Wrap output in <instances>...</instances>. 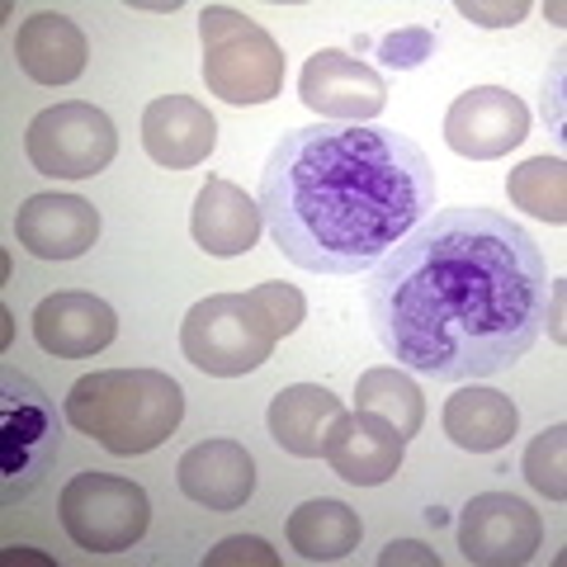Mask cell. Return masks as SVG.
Wrapping results in <instances>:
<instances>
[{
	"label": "cell",
	"mask_w": 567,
	"mask_h": 567,
	"mask_svg": "<svg viewBox=\"0 0 567 567\" xmlns=\"http://www.w3.org/2000/svg\"><path fill=\"white\" fill-rule=\"evenodd\" d=\"M379 346L435 383H477L525 360L544 331L548 270L496 208H445L388 251L364 289Z\"/></svg>",
	"instance_id": "6da1fadb"
},
{
	"label": "cell",
	"mask_w": 567,
	"mask_h": 567,
	"mask_svg": "<svg viewBox=\"0 0 567 567\" xmlns=\"http://www.w3.org/2000/svg\"><path fill=\"white\" fill-rule=\"evenodd\" d=\"M256 204L298 270L360 275L435 213V166L393 128L312 123L275 142Z\"/></svg>",
	"instance_id": "7a4b0ae2"
},
{
	"label": "cell",
	"mask_w": 567,
	"mask_h": 567,
	"mask_svg": "<svg viewBox=\"0 0 567 567\" xmlns=\"http://www.w3.org/2000/svg\"><path fill=\"white\" fill-rule=\"evenodd\" d=\"M181 416L185 393L162 369H100L66 393V421L118 458L166 445Z\"/></svg>",
	"instance_id": "3957f363"
},
{
	"label": "cell",
	"mask_w": 567,
	"mask_h": 567,
	"mask_svg": "<svg viewBox=\"0 0 567 567\" xmlns=\"http://www.w3.org/2000/svg\"><path fill=\"white\" fill-rule=\"evenodd\" d=\"M204 81L208 95L227 104H270L284 91V52L256 20L233 6H208L199 14Z\"/></svg>",
	"instance_id": "277c9868"
},
{
	"label": "cell",
	"mask_w": 567,
	"mask_h": 567,
	"mask_svg": "<svg viewBox=\"0 0 567 567\" xmlns=\"http://www.w3.org/2000/svg\"><path fill=\"white\" fill-rule=\"evenodd\" d=\"M279 336L251 303V293H213L194 303L181 322V350L194 369L213 379H241L275 354Z\"/></svg>",
	"instance_id": "5b68a950"
},
{
	"label": "cell",
	"mask_w": 567,
	"mask_h": 567,
	"mask_svg": "<svg viewBox=\"0 0 567 567\" xmlns=\"http://www.w3.org/2000/svg\"><path fill=\"white\" fill-rule=\"evenodd\" d=\"M62 529L85 554H123L147 535V492L114 473H76L62 487Z\"/></svg>",
	"instance_id": "8992f818"
},
{
	"label": "cell",
	"mask_w": 567,
	"mask_h": 567,
	"mask_svg": "<svg viewBox=\"0 0 567 567\" xmlns=\"http://www.w3.org/2000/svg\"><path fill=\"white\" fill-rule=\"evenodd\" d=\"M24 152L39 175L52 181H91L118 152V128L114 118L85 100H66L52 110L33 114L24 133Z\"/></svg>",
	"instance_id": "52a82bcc"
},
{
	"label": "cell",
	"mask_w": 567,
	"mask_h": 567,
	"mask_svg": "<svg viewBox=\"0 0 567 567\" xmlns=\"http://www.w3.org/2000/svg\"><path fill=\"white\" fill-rule=\"evenodd\" d=\"M0 477H6V502H20L43 477L52 450H58V416L39 383L6 369L0 374Z\"/></svg>",
	"instance_id": "ba28073f"
},
{
	"label": "cell",
	"mask_w": 567,
	"mask_h": 567,
	"mask_svg": "<svg viewBox=\"0 0 567 567\" xmlns=\"http://www.w3.org/2000/svg\"><path fill=\"white\" fill-rule=\"evenodd\" d=\"M544 520L539 511L511 492L473 496L458 516V548L477 567H520L539 554Z\"/></svg>",
	"instance_id": "9c48e42d"
},
{
	"label": "cell",
	"mask_w": 567,
	"mask_h": 567,
	"mask_svg": "<svg viewBox=\"0 0 567 567\" xmlns=\"http://www.w3.org/2000/svg\"><path fill=\"white\" fill-rule=\"evenodd\" d=\"M298 100L322 114V123H369L383 114L388 85L369 62L341 48H322L298 71Z\"/></svg>",
	"instance_id": "30bf717a"
},
{
	"label": "cell",
	"mask_w": 567,
	"mask_h": 567,
	"mask_svg": "<svg viewBox=\"0 0 567 567\" xmlns=\"http://www.w3.org/2000/svg\"><path fill=\"white\" fill-rule=\"evenodd\" d=\"M529 137V110L520 95L502 91V85H473L445 114V142L450 152L468 156V162H496L511 147Z\"/></svg>",
	"instance_id": "8fae6325"
},
{
	"label": "cell",
	"mask_w": 567,
	"mask_h": 567,
	"mask_svg": "<svg viewBox=\"0 0 567 567\" xmlns=\"http://www.w3.org/2000/svg\"><path fill=\"white\" fill-rule=\"evenodd\" d=\"M406 440L388 425L379 412H341L327 431L322 458L331 464L336 477H346L354 487H379L402 468Z\"/></svg>",
	"instance_id": "7c38bea8"
},
{
	"label": "cell",
	"mask_w": 567,
	"mask_h": 567,
	"mask_svg": "<svg viewBox=\"0 0 567 567\" xmlns=\"http://www.w3.org/2000/svg\"><path fill=\"white\" fill-rule=\"evenodd\" d=\"M118 336V317L114 308L95 293L81 289H62L48 293L39 308H33V341L58 360H85V354H100Z\"/></svg>",
	"instance_id": "4fadbf2b"
},
{
	"label": "cell",
	"mask_w": 567,
	"mask_h": 567,
	"mask_svg": "<svg viewBox=\"0 0 567 567\" xmlns=\"http://www.w3.org/2000/svg\"><path fill=\"white\" fill-rule=\"evenodd\" d=\"M14 237L39 260H76L100 237V213L76 194H33L14 213Z\"/></svg>",
	"instance_id": "5bb4252c"
},
{
	"label": "cell",
	"mask_w": 567,
	"mask_h": 567,
	"mask_svg": "<svg viewBox=\"0 0 567 567\" xmlns=\"http://www.w3.org/2000/svg\"><path fill=\"white\" fill-rule=\"evenodd\" d=\"M213 142H218V123L189 95H156L142 110V147L156 166L166 171H189L208 162Z\"/></svg>",
	"instance_id": "9a60e30c"
},
{
	"label": "cell",
	"mask_w": 567,
	"mask_h": 567,
	"mask_svg": "<svg viewBox=\"0 0 567 567\" xmlns=\"http://www.w3.org/2000/svg\"><path fill=\"white\" fill-rule=\"evenodd\" d=\"M175 483H181V492L194 506L237 511L256 492V464L237 440H199L194 450H185L181 468H175Z\"/></svg>",
	"instance_id": "2e32d148"
},
{
	"label": "cell",
	"mask_w": 567,
	"mask_h": 567,
	"mask_svg": "<svg viewBox=\"0 0 567 567\" xmlns=\"http://www.w3.org/2000/svg\"><path fill=\"white\" fill-rule=\"evenodd\" d=\"M260 204L246 194L241 185L233 181H213L199 189V199H194V213H189V237L199 251L208 256H246L251 246L260 241Z\"/></svg>",
	"instance_id": "e0dca14e"
},
{
	"label": "cell",
	"mask_w": 567,
	"mask_h": 567,
	"mask_svg": "<svg viewBox=\"0 0 567 567\" xmlns=\"http://www.w3.org/2000/svg\"><path fill=\"white\" fill-rule=\"evenodd\" d=\"M341 412H346V406H341V398H336L331 388H322V383H293V388H279V393L270 398V412H265V421H270V435H275V445L284 454L322 458L327 431H331V421Z\"/></svg>",
	"instance_id": "ac0fdd59"
},
{
	"label": "cell",
	"mask_w": 567,
	"mask_h": 567,
	"mask_svg": "<svg viewBox=\"0 0 567 567\" xmlns=\"http://www.w3.org/2000/svg\"><path fill=\"white\" fill-rule=\"evenodd\" d=\"M14 58H20V71L39 85H71L85 71V33L66 20V14H33V20L20 24L14 33Z\"/></svg>",
	"instance_id": "d6986e66"
},
{
	"label": "cell",
	"mask_w": 567,
	"mask_h": 567,
	"mask_svg": "<svg viewBox=\"0 0 567 567\" xmlns=\"http://www.w3.org/2000/svg\"><path fill=\"white\" fill-rule=\"evenodd\" d=\"M516 425H520L516 402L506 393H496V388L464 383L445 402V435L468 454H492V450L511 445V440H516Z\"/></svg>",
	"instance_id": "ffe728a7"
},
{
	"label": "cell",
	"mask_w": 567,
	"mask_h": 567,
	"mask_svg": "<svg viewBox=\"0 0 567 567\" xmlns=\"http://www.w3.org/2000/svg\"><path fill=\"white\" fill-rule=\"evenodd\" d=\"M360 511H350L336 496H317V502H303L289 516V544L303 554L308 563H336L346 558L350 548H360Z\"/></svg>",
	"instance_id": "44dd1931"
},
{
	"label": "cell",
	"mask_w": 567,
	"mask_h": 567,
	"mask_svg": "<svg viewBox=\"0 0 567 567\" xmlns=\"http://www.w3.org/2000/svg\"><path fill=\"white\" fill-rule=\"evenodd\" d=\"M506 194L529 218L563 227L567 223V162L563 156H529V162H520L506 175Z\"/></svg>",
	"instance_id": "7402d4cb"
},
{
	"label": "cell",
	"mask_w": 567,
	"mask_h": 567,
	"mask_svg": "<svg viewBox=\"0 0 567 567\" xmlns=\"http://www.w3.org/2000/svg\"><path fill=\"white\" fill-rule=\"evenodd\" d=\"M354 402L364 406V412H379L402 440H412L421 431L425 421V398L421 388L402 374V369H369V374H360V383H354Z\"/></svg>",
	"instance_id": "603a6c76"
},
{
	"label": "cell",
	"mask_w": 567,
	"mask_h": 567,
	"mask_svg": "<svg viewBox=\"0 0 567 567\" xmlns=\"http://www.w3.org/2000/svg\"><path fill=\"white\" fill-rule=\"evenodd\" d=\"M525 477L548 502H563L567 496V425H548L544 435H535V445L525 450Z\"/></svg>",
	"instance_id": "cb8c5ba5"
},
{
	"label": "cell",
	"mask_w": 567,
	"mask_h": 567,
	"mask_svg": "<svg viewBox=\"0 0 567 567\" xmlns=\"http://www.w3.org/2000/svg\"><path fill=\"white\" fill-rule=\"evenodd\" d=\"M251 303L260 308V317L270 322L275 336H293L308 317V298L284 279H270V284H260V289H251Z\"/></svg>",
	"instance_id": "d4e9b609"
},
{
	"label": "cell",
	"mask_w": 567,
	"mask_h": 567,
	"mask_svg": "<svg viewBox=\"0 0 567 567\" xmlns=\"http://www.w3.org/2000/svg\"><path fill=\"white\" fill-rule=\"evenodd\" d=\"M431 52H435V33L425 24L398 29V33H388V39H379V62L388 71H412V66H421L425 58H431Z\"/></svg>",
	"instance_id": "484cf974"
},
{
	"label": "cell",
	"mask_w": 567,
	"mask_h": 567,
	"mask_svg": "<svg viewBox=\"0 0 567 567\" xmlns=\"http://www.w3.org/2000/svg\"><path fill=\"white\" fill-rule=\"evenodd\" d=\"M227 563L279 567V554L265 539H256V535H233V539H223L218 548H208V558H204V567H227Z\"/></svg>",
	"instance_id": "4316f807"
},
{
	"label": "cell",
	"mask_w": 567,
	"mask_h": 567,
	"mask_svg": "<svg viewBox=\"0 0 567 567\" xmlns=\"http://www.w3.org/2000/svg\"><path fill=\"white\" fill-rule=\"evenodd\" d=\"M458 14L473 24H483V29H506V24H520L529 6L525 0H506V6H483V0H458Z\"/></svg>",
	"instance_id": "83f0119b"
},
{
	"label": "cell",
	"mask_w": 567,
	"mask_h": 567,
	"mask_svg": "<svg viewBox=\"0 0 567 567\" xmlns=\"http://www.w3.org/2000/svg\"><path fill=\"white\" fill-rule=\"evenodd\" d=\"M379 563H383V567H398V563H425V567H440V558H435L425 544H416V539H398V544H388L383 554H379Z\"/></svg>",
	"instance_id": "f1b7e54d"
},
{
	"label": "cell",
	"mask_w": 567,
	"mask_h": 567,
	"mask_svg": "<svg viewBox=\"0 0 567 567\" xmlns=\"http://www.w3.org/2000/svg\"><path fill=\"white\" fill-rule=\"evenodd\" d=\"M548 298H554V308H544V317H548V336H554V341H563V279H554L548 284Z\"/></svg>",
	"instance_id": "f546056e"
}]
</instances>
